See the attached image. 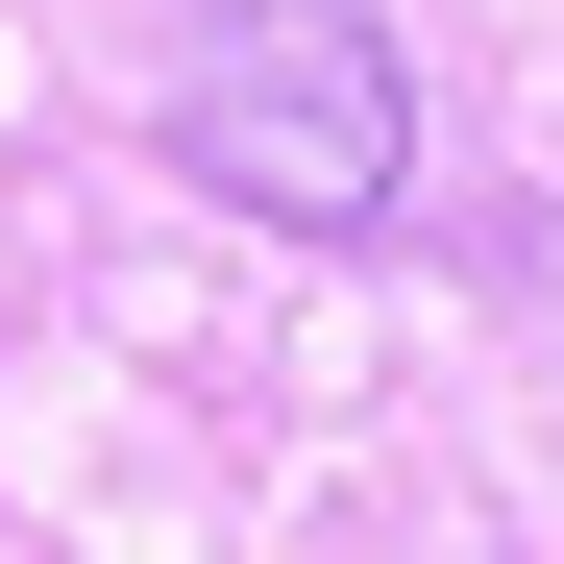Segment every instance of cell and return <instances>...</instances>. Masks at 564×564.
I'll return each instance as SVG.
<instances>
[{"label":"cell","instance_id":"6da1fadb","mask_svg":"<svg viewBox=\"0 0 564 564\" xmlns=\"http://www.w3.org/2000/svg\"><path fill=\"white\" fill-rule=\"evenodd\" d=\"M172 172L197 197H246L270 246H393L417 197V74L368 0H221L197 74H172Z\"/></svg>","mask_w":564,"mask_h":564}]
</instances>
